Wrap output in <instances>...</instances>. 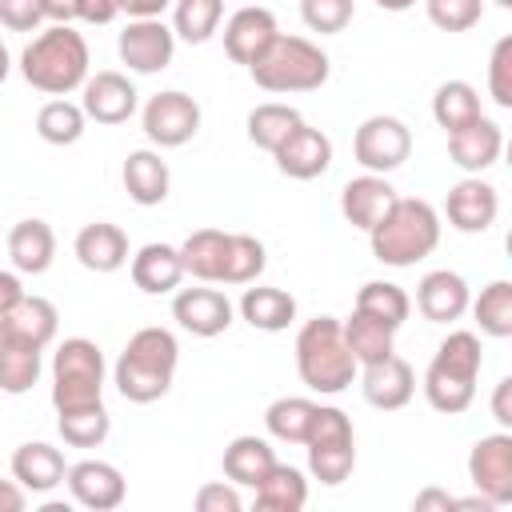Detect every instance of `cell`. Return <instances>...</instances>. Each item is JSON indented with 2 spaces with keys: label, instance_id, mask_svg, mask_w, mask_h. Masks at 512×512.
<instances>
[{
  "label": "cell",
  "instance_id": "cell-16",
  "mask_svg": "<svg viewBox=\"0 0 512 512\" xmlns=\"http://www.w3.org/2000/svg\"><path fill=\"white\" fill-rule=\"evenodd\" d=\"M64 484L72 492V500L88 512H112L124 504L128 496V480L116 464L108 460H80V464H68L64 472Z\"/></svg>",
  "mask_w": 512,
  "mask_h": 512
},
{
  "label": "cell",
  "instance_id": "cell-37",
  "mask_svg": "<svg viewBox=\"0 0 512 512\" xmlns=\"http://www.w3.org/2000/svg\"><path fill=\"white\" fill-rule=\"evenodd\" d=\"M84 128H88V116H84V108L72 104L68 96H56V100L40 104V112H36V136H40L44 144L68 148V144H76V140L84 136Z\"/></svg>",
  "mask_w": 512,
  "mask_h": 512
},
{
  "label": "cell",
  "instance_id": "cell-24",
  "mask_svg": "<svg viewBox=\"0 0 512 512\" xmlns=\"http://www.w3.org/2000/svg\"><path fill=\"white\" fill-rule=\"evenodd\" d=\"M56 328H60V312L52 300L44 296H20L8 312H0V336L4 340H20V344H32V348H48L56 340Z\"/></svg>",
  "mask_w": 512,
  "mask_h": 512
},
{
  "label": "cell",
  "instance_id": "cell-18",
  "mask_svg": "<svg viewBox=\"0 0 512 512\" xmlns=\"http://www.w3.org/2000/svg\"><path fill=\"white\" fill-rule=\"evenodd\" d=\"M276 36H280V24L260 4H244L224 20V52L232 64H244V68H252Z\"/></svg>",
  "mask_w": 512,
  "mask_h": 512
},
{
  "label": "cell",
  "instance_id": "cell-49",
  "mask_svg": "<svg viewBox=\"0 0 512 512\" xmlns=\"http://www.w3.org/2000/svg\"><path fill=\"white\" fill-rule=\"evenodd\" d=\"M492 420L500 428H512V376H500L492 388Z\"/></svg>",
  "mask_w": 512,
  "mask_h": 512
},
{
  "label": "cell",
  "instance_id": "cell-6",
  "mask_svg": "<svg viewBox=\"0 0 512 512\" xmlns=\"http://www.w3.org/2000/svg\"><path fill=\"white\" fill-rule=\"evenodd\" d=\"M248 76L256 80V88L288 96V92H316L328 84L332 76V60L320 44H312L308 36H288L280 32L268 52L248 68Z\"/></svg>",
  "mask_w": 512,
  "mask_h": 512
},
{
  "label": "cell",
  "instance_id": "cell-15",
  "mask_svg": "<svg viewBox=\"0 0 512 512\" xmlns=\"http://www.w3.org/2000/svg\"><path fill=\"white\" fill-rule=\"evenodd\" d=\"M232 316H236V308L220 288L200 284V288H176V296H172V320L184 332L200 336V340H212V336L228 332Z\"/></svg>",
  "mask_w": 512,
  "mask_h": 512
},
{
  "label": "cell",
  "instance_id": "cell-29",
  "mask_svg": "<svg viewBox=\"0 0 512 512\" xmlns=\"http://www.w3.org/2000/svg\"><path fill=\"white\" fill-rule=\"evenodd\" d=\"M236 312L256 332H284L296 320V296L272 284H256V288H244Z\"/></svg>",
  "mask_w": 512,
  "mask_h": 512
},
{
  "label": "cell",
  "instance_id": "cell-45",
  "mask_svg": "<svg viewBox=\"0 0 512 512\" xmlns=\"http://www.w3.org/2000/svg\"><path fill=\"white\" fill-rule=\"evenodd\" d=\"M424 12L440 32H468L484 20V0H424Z\"/></svg>",
  "mask_w": 512,
  "mask_h": 512
},
{
  "label": "cell",
  "instance_id": "cell-28",
  "mask_svg": "<svg viewBox=\"0 0 512 512\" xmlns=\"http://www.w3.org/2000/svg\"><path fill=\"white\" fill-rule=\"evenodd\" d=\"M8 260L24 276H40L56 260V232L48 220H16L8 232Z\"/></svg>",
  "mask_w": 512,
  "mask_h": 512
},
{
  "label": "cell",
  "instance_id": "cell-2",
  "mask_svg": "<svg viewBox=\"0 0 512 512\" xmlns=\"http://www.w3.org/2000/svg\"><path fill=\"white\" fill-rule=\"evenodd\" d=\"M480 368H484V352H480V336L468 332V328H456L448 332L428 368H424V400L440 412V416H460L472 408L476 400V380H480Z\"/></svg>",
  "mask_w": 512,
  "mask_h": 512
},
{
  "label": "cell",
  "instance_id": "cell-55",
  "mask_svg": "<svg viewBox=\"0 0 512 512\" xmlns=\"http://www.w3.org/2000/svg\"><path fill=\"white\" fill-rule=\"evenodd\" d=\"M28 492L16 480H0V512H24Z\"/></svg>",
  "mask_w": 512,
  "mask_h": 512
},
{
  "label": "cell",
  "instance_id": "cell-44",
  "mask_svg": "<svg viewBox=\"0 0 512 512\" xmlns=\"http://www.w3.org/2000/svg\"><path fill=\"white\" fill-rule=\"evenodd\" d=\"M356 16V4L352 0H300V20L308 32H320V36H336L352 24Z\"/></svg>",
  "mask_w": 512,
  "mask_h": 512
},
{
  "label": "cell",
  "instance_id": "cell-53",
  "mask_svg": "<svg viewBox=\"0 0 512 512\" xmlns=\"http://www.w3.org/2000/svg\"><path fill=\"white\" fill-rule=\"evenodd\" d=\"M412 508H416V512H428V508H440V512H448V508H456V496H448L444 488H424V492H416Z\"/></svg>",
  "mask_w": 512,
  "mask_h": 512
},
{
  "label": "cell",
  "instance_id": "cell-41",
  "mask_svg": "<svg viewBox=\"0 0 512 512\" xmlns=\"http://www.w3.org/2000/svg\"><path fill=\"white\" fill-rule=\"evenodd\" d=\"M56 428H60L64 444H72V448H100L112 432V416L100 400V404H88V408L56 412Z\"/></svg>",
  "mask_w": 512,
  "mask_h": 512
},
{
  "label": "cell",
  "instance_id": "cell-42",
  "mask_svg": "<svg viewBox=\"0 0 512 512\" xmlns=\"http://www.w3.org/2000/svg\"><path fill=\"white\" fill-rule=\"evenodd\" d=\"M300 120H304V116H300L292 104H276V100H268V104H256V108L248 112L244 128H248V140H252L256 148L272 152V148H276Z\"/></svg>",
  "mask_w": 512,
  "mask_h": 512
},
{
  "label": "cell",
  "instance_id": "cell-46",
  "mask_svg": "<svg viewBox=\"0 0 512 512\" xmlns=\"http://www.w3.org/2000/svg\"><path fill=\"white\" fill-rule=\"evenodd\" d=\"M488 96L500 108H512V36H500L488 56Z\"/></svg>",
  "mask_w": 512,
  "mask_h": 512
},
{
  "label": "cell",
  "instance_id": "cell-1",
  "mask_svg": "<svg viewBox=\"0 0 512 512\" xmlns=\"http://www.w3.org/2000/svg\"><path fill=\"white\" fill-rule=\"evenodd\" d=\"M180 364V344L168 328H136L112 364V384L128 404H156L168 396Z\"/></svg>",
  "mask_w": 512,
  "mask_h": 512
},
{
  "label": "cell",
  "instance_id": "cell-7",
  "mask_svg": "<svg viewBox=\"0 0 512 512\" xmlns=\"http://www.w3.org/2000/svg\"><path fill=\"white\" fill-rule=\"evenodd\" d=\"M104 400V352L88 336H68L52 352V408L72 412Z\"/></svg>",
  "mask_w": 512,
  "mask_h": 512
},
{
  "label": "cell",
  "instance_id": "cell-36",
  "mask_svg": "<svg viewBox=\"0 0 512 512\" xmlns=\"http://www.w3.org/2000/svg\"><path fill=\"white\" fill-rule=\"evenodd\" d=\"M476 116H484V108H480V92L468 80H444L432 92V120L444 132H456L464 124H472Z\"/></svg>",
  "mask_w": 512,
  "mask_h": 512
},
{
  "label": "cell",
  "instance_id": "cell-9",
  "mask_svg": "<svg viewBox=\"0 0 512 512\" xmlns=\"http://www.w3.org/2000/svg\"><path fill=\"white\" fill-rule=\"evenodd\" d=\"M352 156L364 172H396L408 156H412V128L400 116H368L360 120L356 136H352Z\"/></svg>",
  "mask_w": 512,
  "mask_h": 512
},
{
  "label": "cell",
  "instance_id": "cell-40",
  "mask_svg": "<svg viewBox=\"0 0 512 512\" xmlns=\"http://www.w3.org/2000/svg\"><path fill=\"white\" fill-rule=\"evenodd\" d=\"M352 308H360V312H368V316H376V320H384L388 328L400 332L408 312H412V296L392 280H368V284H360Z\"/></svg>",
  "mask_w": 512,
  "mask_h": 512
},
{
  "label": "cell",
  "instance_id": "cell-34",
  "mask_svg": "<svg viewBox=\"0 0 512 512\" xmlns=\"http://www.w3.org/2000/svg\"><path fill=\"white\" fill-rule=\"evenodd\" d=\"M40 372H44V348L0 336V392L24 396V392H32Z\"/></svg>",
  "mask_w": 512,
  "mask_h": 512
},
{
  "label": "cell",
  "instance_id": "cell-12",
  "mask_svg": "<svg viewBox=\"0 0 512 512\" xmlns=\"http://www.w3.org/2000/svg\"><path fill=\"white\" fill-rule=\"evenodd\" d=\"M116 52L128 64V72L156 76L176 56V32L160 16H152V20H128L124 32H120V40H116Z\"/></svg>",
  "mask_w": 512,
  "mask_h": 512
},
{
  "label": "cell",
  "instance_id": "cell-47",
  "mask_svg": "<svg viewBox=\"0 0 512 512\" xmlns=\"http://www.w3.org/2000/svg\"><path fill=\"white\" fill-rule=\"evenodd\" d=\"M192 504L200 508V512H240L244 508V500H240V492H236V484L228 480H212V484H200L196 488V496H192Z\"/></svg>",
  "mask_w": 512,
  "mask_h": 512
},
{
  "label": "cell",
  "instance_id": "cell-54",
  "mask_svg": "<svg viewBox=\"0 0 512 512\" xmlns=\"http://www.w3.org/2000/svg\"><path fill=\"white\" fill-rule=\"evenodd\" d=\"M24 296V284H20V272H8L0 268V312H8L16 300Z\"/></svg>",
  "mask_w": 512,
  "mask_h": 512
},
{
  "label": "cell",
  "instance_id": "cell-33",
  "mask_svg": "<svg viewBox=\"0 0 512 512\" xmlns=\"http://www.w3.org/2000/svg\"><path fill=\"white\" fill-rule=\"evenodd\" d=\"M344 328V344L348 352L356 356V364H372V360H384L388 352H396V328H388L384 320L352 308L348 320H340Z\"/></svg>",
  "mask_w": 512,
  "mask_h": 512
},
{
  "label": "cell",
  "instance_id": "cell-8",
  "mask_svg": "<svg viewBox=\"0 0 512 512\" xmlns=\"http://www.w3.org/2000/svg\"><path fill=\"white\" fill-rule=\"evenodd\" d=\"M308 472L312 480L336 488L352 476L356 468V432H352V420L344 408L336 404H316V416H312V428H308Z\"/></svg>",
  "mask_w": 512,
  "mask_h": 512
},
{
  "label": "cell",
  "instance_id": "cell-52",
  "mask_svg": "<svg viewBox=\"0 0 512 512\" xmlns=\"http://www.w3.org/2000/svg\"><path fill=\"white\" fill-rule=\"evenodd\" d=\"M120 16V0H84V24H112Z\"/></svg>",
  "mask_w": 512,
  "mask_h": 512
},
{
  "label": "cell",
  "instance_id": "cell-58",
  "mask_svg": "<svg viewBox=\"0 0 512 512\" xmlns=\"http://www.w3.org/2000/svg\"><path fill=\"white\" fill-rule=\"evenodd\" d=\"M492 4H496V8H512V0H492Z\"/></svg>",
  "mask_w": 512,
  "mask_h": 512
},
{
  "label": "cell",
  "instance_id": "cell-38",
  "mask_svg": "<svg viewBox=\"0 0 512 512\" xmlns=\"http://www.w3.org/2000/svg\"><path fill=\"white\" fill-rule=\"evenodd\" d=\"M472 320L484 336L492 340H508L512 336V280H492L480 288L476 300H468Z\"/></svg>",
  "mask_w": 512,
  "mask_h": 512
},
{
  "label": "cell",
  "instance_id": "cell-5",
  "mask_svg": "<svg viewBox=\"0 0 512 512\" xmlns=\"http://www.w3.org/2000/svg\"><path fill=\"white\" fill-rule=\"evenodd\" d=\"M296 372L304 380V388L320 392V396H340L344 388H352L360 364L344 344V328L336 316H312L300 324L296 332Z\"/></svg>",
  "mask_w": 512,
  "mask_h": 512
},
{
  "label": "cell",
  "instance_id": "cell-3",
  "mask_svg": "<svg viewBox=\"0 0 512 512\" xmlns=\"http://www.w3.org/2000/svg\"><path fill=\"white\" fill-rule=\"evenodd\" d=\"M88 40L72 24H52L20 52V76L44 96H68L88 80Z\"/></svg>",
  "mask_w": 512,
  "mask_h": 512
},
{
  "label": "cell",
  "instance_id": "cell-22",
  "mask_svg": "<svg viewBox=\"0 0 512 512\" xmlns=\"http://www.w3.org/2000/svg\"><path fill=\"white\" fill-rule=\"evenodd\" d=\"M392 204H396V188H392L388 176H380V172L352 176V180L340 188V216H344L352 228H360V232L376 228Z\"/></svg>",
  "mask_w": 512,
  "mask_h": 512
},
{
  "label": "cell",
  "instance_id": "cell-13",
  "mask_svg": "<svg viewBox=\"0 0 512 512\" xmlns=\"http://www.w3.org/2000/svg\"><path fill=\"white\" fill-rule=\"evenodd\" d=\"M80 108H84L88 120L112 128V124H124V120L136 116L140 92H136V84H132L124 72L104 68V72H96V76H88V80L80 84Z\"/></svg>",
  "mask_w": 512,
  "mask_h": 512
},
{
  "label": "cell",
  "instance_id": "cell-23",
  "mask_svg": "<svg viewBox=\"0 0 512 512\" xmlns=\"http://www.w3.org/2000/svg\"><path fill=\"white\" fill-rule=\"evenodd\" d=\"M120 184H124V192H128L132 204H140V208H156V204L168 200V188H172L168 160H164L156 148H132V152L124 156Z\"/></svg>",
  "mask_w": 512,
  "mask_h": 512
},
{
  "label": "cell",
  "instance_id": "cell-14",
  "mask_svg": "<svg viewBox=\"0 0 512 512\" xmlns=\"http://www.w3.org/2000/svg\"><path fill=\"white\" fill-rule=\"evenodd\" d=\"M272 160L288 180H316V176H324L332 168V140H328V132H320L308 120H300L272 148Z\"/></svg>",
  "mask_w": 512,
  "mask_h": 512
},
{
  "label": "cell",
  "instance_id": "cell-27",
  "mask_svg": "<svg viewBox=\"0 0 512 512\" xmlns=\"http://www.w3.org/2000/svg\"><path fill=\"white\" fill-rule=\"evenodd\" d=\"M64 472H68V460L60 448H52L48 440H28L12 452V480L24 488V492H52L64 484Z\"/></svg>",
  "mask_w": 512,
  "mask_h": 512
},
{
  "label": "cell",
  "instance_id": "cell-35",
  "mask_svg": "<svg viewBox=\"0 0 512 512\" xmlns=\"http://www.w3.org/2000/svg\"><path fill=\"white\" fill-rule=\"evenodd\" d=\"M312 416H316V400H308V396H276L264 408V428L280 444H304L308 428H312Z\"/></svg>",
  "mask_w": 512,
  "mask_h": 512
},
{
  "label": "cell",
  "instance_id": "cell-56",
  "mask_svg": "<svg viewBox=\"0 0 512 512\" xmlns=\"http://www.w3.org/2000/svg\"><path fill=\"white\" fill-rule=\"evenodd\" d=\"M416 0H376V8H384V12H408Z\"/></svg>",
  "mask_w": 512,
  "mask_h": 512
},
{
  "label": "cell",
  "instance_id": "cell-25",
  "mask_svg": "<svg viewBox=\"0 0 512 512\" xmlns=\"http://www.w3.org/2000/svg\"><path fill=\"white\" fill-rule=\"evenodd\" d=\"M72 252L76 260L96 272V276H108V272H120L128 264V232L120 224H108V220H92L76 232L72 240Z\"/></svg>",
  "mask_w": 512,
  "mask_h": 512
},
{
  "label": "cell",
  "instance_id": "cell-48",
  "mask_svg": "<svg viewBox=\"0 0 512 512\" xmlns=\"http://www.w3.org/2000/svg\"><path fill=\"white\" fill-rule=\"evenodd\" d=\"M0 24L8 32H36L44 24L40 0H0Z\"/></svg>",
  "mask_w": 512,
  "mask_h": 512
},
{
  "label": "cell",
  "instance_id": "cell-10",
  "mask_svg": "<svg viewBox=\"0 0 512 512\" xmlns=\"http://www.w3.org/2000/svg\"><path fill=\"white\" fill-rule=\"evenodd\" d=\"M200 104L180 92V88H168V92H156L148 96V104L140 108V124H144V136L156 144V148H184L196 132H200Z\"/></svg>",
  "mask_w": 512,
  "mask_h": 512
},
{
  "label": "cell",
  "instance_id": "cell-21",
  "mask_svg": "<svg viewBox=\"0 0 512 512\" xmlns=\"http://www.w3.org/2000/svg\"><path fill=\"white\" fill-rule=\"evenodd\" d=\"M468 300H472L468 280H464L460 272H452V268H432V272H424L420 284H416V308H420V316L432 320V324H452V320H460V316L468 312Z\"/></svg>",
  "mask_w": 512,
  "mask_h": 512
},
{
  "label": "cell",
  "instance_id": "cell-17",
  "mask_svg": "<svg viewBox=\"0 0 512 512\" xmlns=\"http://www.w3.org/2000/svg\"><path fill=\"white\" fill-rule=\"evenodd\" d=\"M444 216H448V224H452L456 232H464V236L488 232V228L496 224V216H500V192H496L488 180H480V176H464V180H456V184L448 188V196H444Z\"/></svg>",
  "mask_w": 512,
  "mask_h": 512
},
{
  "label": "cell",
  "instance_id": "cell-51",
  "mask_svg": "<svg viewBox=\"0 0 512 512\" xmlns=\"http://www.w3.org/2000/svg\"><path fill=\"white\" fill-rule=\"evenodd\" d=\"M164 8H172V0H120V12L128 20H152L164 16Z\"/></svg>",
  "mask_w": 512,
  "mask_h": 512
},
{
  "label": "cell",
  "instance_id": "cell-43",
  "mask_svg": "<svg viewBox=\"0 0 512 512\" xmlns=\"http://www.w3.org/2000/svg\"><path fill=\"white\" fill-rule=\"evenodd\" d=\"M264 268H268V248H264V240H256V236H248V232H232V236H228L224 280H220V284H256Z\"/></svg>",
  "mask_w": 512,
  "mask_h": 512
},
{
  "label": "cell",
  "instance_id": "cell-19",
  "mask_svg": "<svg viewBox=\"0 0 512 512\" xmlns=\"http://www.w3.org/2000/svg\"><path fill=\"white\" fill-rule=\"evenodd\" d=\"M360 392L372 408L380 412H396L404 408L412 396H416V372L404 356L388 352L384 360H372V364H360Z\"/></svg>",
  "mask_w": 512,
  "mask_h": 512
},
{
  "label": "cell",
  "instance_id": "cell-20",
  "mask_svg": "<svg viewBox=\"0 0 512 512\" xmlns=\"http://www.w3.org/2000/svg\"><path fill=\"white\" fill-rule=\"evenodd\" d=\"M500 152H504V132H500V124L488 120V116H476L472 124L448 132V156H452V164H456L464 176L488 172V168L500 160Z\"/></svg>",
  "mask_w": 512,
  "mask_h": 512
},
{
  "label": "cell",
  "instance_id": "cell-50",
  "mask_svg": "<svg viewBox=\"0 0 512 512\" xmlns=\"http://www.w3.org/2000/svg\"><path fill=\"white\" fill-rule=\"evenodd\" d=\"M44 8V20L52 24H76L84 16V0H40Z\"/></svg>",
  "mask_w": 512,
  "mask_h": 512
},
{
  "label": "cell",
  "instance_id": "cell-32",
  "mask_svg": "<svg viewBox=\"0 0 512 512\" xmlns=\"http://www.w3.org/2000/svg\"><path fill=\"white\" fill-rule=\"evenodd\" d=\"M252 492H256V508H264V512H300L308 504L304 472L292 464H280V460L264 472V480Z\"/></svg>",
  "mask_w": 512,
  "mask_h": 512
},
{
  "label": "cell",
  "instance_id": "cell-11",
  "mask_svg": "<svg viewBox=\"0 0 512 512\" xmlns=\"http://www.w3.org/2000/svg\"><path fill=\"white\" fill-rule=\"evenodd\" d=\"M468 480L496 508L512 504V432L508 428L488 432V436H480L472 444V452H468Z\"/></svg>",
  "mask_w": 512,
  "mask_h": 512
},
{
  "label": "cell",
  "instance_id": "cell-31",
  "mask_svg": "<svg viewBox=\"0 0 512 512\" xmlns=\"http://www.w3.org/2000/svg\"><path fill=\"white\" fill-rule=\"evenodd\" d=\"M272 464H276V452L264 436H236L220 456V468L236 488H256Z\"/></svg>",
  "mask_w": 512,
  "mask_h": 512
},
{
  "label": "cell",
  "instance_id": "cell-4",
  "mask_svg": "<svg viewBox=\"0 0 512 512\" xmlns=\"http://www.w3.org/2000/svg\"><path fill=\"white\" fill-rule=\"evenodd\" d=\"M372 256L388 268H412L440 244V212L420 196H396L376 228H368Z\"/></svg>",
  "mask_w": 512,
  "mask_h": 512
},
{
  "label": "cell",
  "instance_id": "cell-57",
  "mask_svg": "<svg viewBox=\"0 0 512 512\" xmlns=\"http://www.w3.org/2000/svg\"><path fill=\"white\" fill-rule=\"evenodd\" d=\"M8 72H12V56H8V48H4V40H0V84L8 80Z\"/></svg>",
  "mask_w": 512,
  "mask_h": 512
},
{
  "label": "cell",
  "instance_id": "cell-39",
  "mask_svg": "<svg viewBox=\"0 0 512 512\" xmlns=\"http://www.w3.org/2000/svg\"><path fill=\"white\" fill-rule=\"evenodd\" d=\"M224 0H172V32L184 44H208L220 32Z\"/></svg>",
  "mask_w": 512,
  "mask_h": 512
},
{
  "label": "cell",
  "instance_id": "cell-30",
  "mask_svg": "<svg viewBox=\"0 0 512 512\" xmlns=\"http://www.w3.org/2000/svg\"><path fill=\"white\" fill-rule=\"evenodd\" d=\"M228 236L224 228H196L180 244L184 276H196L200 284H220L224 280V260H228Z\"/></svg>",
  "mask_w": 512,
  "mask_h": 512
},
{
  "label": "cell",
  "instance_id": "cell-26",
  "mask_svg": "<svg viewBox=\"0 0 512 512\" xmlns=\"http://www.w3.org/2000/svg\"><path fill=\"white\" fill-rule=\"evenodd\" d=\"M128 272H132V284H136L144 296H168V292H176L180 280H184V260H180V248H176V244L152 240V244L136 248Z\"/></svg>",
  "mask_w": 512,
  "mask_h": 512
}]
</instances>
